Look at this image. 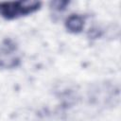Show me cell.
Here are the masks:
<instances>
[{
  "label": "cell",
  "mask_w": 121,
  "mask_h": 121,
  "mask_svg": "<svg viewBox=\"0 0 121 121\" xmlns=\"http://www.w3.org/2000/svg\"><path fill=\"white\" fill-rule=\"evenodd\" d=\"M41 1H8L0 2V16L6 20H14L32 14L40 9Z\"/></svg>",
  "instance_id": "cell-1"
},
{
  "label": "cell",
  "mask_w": 121,
  "mask_h": 121,
  "mask_svg": "<svg viewBox=\"0 0 121 121\" xmlns=\"http://www.w3.org/2000/svg\"><path fill=\"white\" fill-rule=\"evenodd\" d=\"M20 63L21 58L16 43L10 38H6L0 45V68L13 69L18 67Z\"/></svg>",
  "instance_id": "cell-2"
},
{
  "label": "cell",
  "mask_w": 121,
  "mask_h": 121,
  "mask_svg": "<svg viewBox=\"0 0 121 121\" xmlns=\"http://www.w3.org/2000/svg\"><path fill=\"white\" fill-rule=\"evenodd\" d=\"M85 25V19L80 14H71L69 15L64 23L65 28L68 32L73 34H78L80 33Z\"/></svg>",
  "instance_id": "cell-3"
},
{
  "label": "cell",
  "mask_w": 121,
  "mask_h": 121,
  "mask_svg": "<svg viewBox=\"0 0 121 121\" xmlns=\"http://www.w3.org/2000/svg\"><path fill=\"white\" fill-rule=\"evenodd\" d=\"M70 1H62V0H56L50 2V8L58 12H62L66 9L67 6H69Z\"/></svg>",
  "instance_id": "cell-4"
},
{
  "label": "cell",
  "mask_w": 121,
  "mask_h": 121,
  "mask_svg": "<svg viewBox=\"0 0 121 121\" xmlns=\"http://www.w3.org/2000/svg\"><path fill=\"white\" fill-rule=\"evenodd\" d=\"M101 35H102V32L97 27H92V28H90L89 31H88V34H87L88 38H90V39H97V38L101 37Z\"/></svg>",
  "instance_id": "cell-5"
}]
</instances>
